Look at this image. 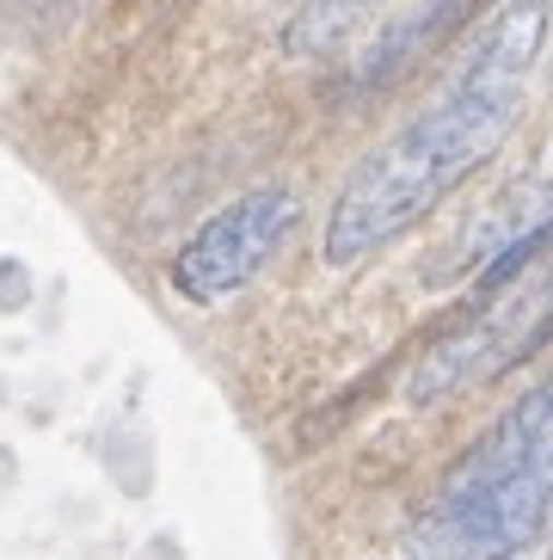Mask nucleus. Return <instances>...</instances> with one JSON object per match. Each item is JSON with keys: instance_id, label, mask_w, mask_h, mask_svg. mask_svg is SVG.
<instances>
[{"instance_id": "3", "label": "nucleus", "mask_w": 553, "mask_h": 560, "mask_svg": "<svg viewBox=\"0 0 553 560\" xmlns=\"http://www.w3.org/2000/svg\"><path fill=\"white\" fill-rule=\"evenodd\" d=\"M295 210H302L295 191L276 185V179L240 191L234 203H222V210L173 253V290H179L185 302H197V308L228 302L234 290H246V283L276 259L283 234L295 229Z\"/></svg>"}, {"instance_id": "5", "label": "nucleus", "mask_w": 553, "mask_h": 560, "mask_svg": "<svg viewBox=\"0 0 553 560\" xmlns=\"http://www.w3.org/2000/svg\"><path fill=\"white\" fill-rule=\"evenodd\" d=\"M375 7H381V0H295L290 25H283V56H295V62H302V56L339 50V44L357 32Z\"/></svg>"}, {"instance_id": "6", "label": "nucleus", "mask_w": 553, "mask_h": 560, "mask_svg": "<svg viewBox=\"0 0 553 560\" xmlns=\"http://www.w3.org/2000/svg\"><path fill=\"white\" fill-rule=\"evenodd\" d=\"M86 7H93V0H13V19L25 25V32L49 37V32H68Z\"/></svg>"}, {"instance_id": "1", "label": "nucleus", "mask_w": 553, "mask_h": 560, "mask_svg": "<svg viewBox=\"0 0 553 560\" xmlns=\"http://www.w3.org/2000/svg\"><path fill=\"white\" fill-rule=\"evenodd\" d=\"M522 112V86L480 81L461 68L437 105H424L407 130H393L375 154H363L326 215V265H363L407 229H419L461 179H473L505 149L510 124Z\"/></svg>"}, {"instance_id": "4", "label": "nucleus", "mask_w": 553, "mask_h": 560, "mask_svg": "<svg viewBox=\"0 0 553 560\" xmlns=\"http://www.w3.org/2000/svg\"><path fill=\"white\" fill-rule=\"evenodd\" d=\"M468 7H473V0H419L407 19H393L388 32L363 50L357 81L363 86H381V81H393V74H407V68L419 62V56L431 50L443 32H456L461 19H468Z\"/></svg>"}, {"instance_id": "2", "label": "nucleus", "mask_w": 553, "mask_h": 560, "mask_svg": "<svg viewBox=\"0 0 553 560\" xmlns=\"http://www.w3.org/2000/svg\"><path fill=\"white\" fill-rule=\"evenodd\" d=\"M553 529V376L443 475L419 536L468 560H517Z\"/></svg>"}]
</instances>
